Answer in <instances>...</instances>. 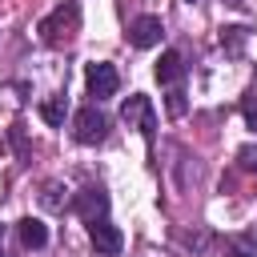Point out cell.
<instances>
[{"mask_svg": "<svg viewBox=\"0 0 257 257\" xmlns=\"http://www.w3.org/2000/svg\"><path fill=\"white\" fill-rule=\"evenodd\" d=\"M120 116H124V124H128V128H141V137H145V141H153V137H157V108H153V100H149L145 92H133V96L120 104Z\"/></svg>", "mask_w": 257, "mask_h": 257, "instance_id": "2", "label": "cell"}, {"mask_svg": "<svg viewBox=\"0 0 257 257\" xmlns=\"http://www.w3.org/2000/svg\"><path fill=\"white\" fill-rule=\"evenodd\" d=\"M72 209H76V217H84V221H104V217H108V193H104L100 185H88V189H80V193L72 197Z\"/></svg>", "mask_w": 257, "mask_h": 257, "instance_id": "6", "label": "cell"}, {"mask_svg": "<svg viewBox=\"0 0 257 257\" xmlns=\"http://www.w3.org/2000/svg\"><path fill=\"white\" fill-rule=\"evenodd\" d=\"M64 112H68V100H64V96H48V100L40 104V116H44L48 124H64Z\"/></svg>", "mask_w": 257, "mask_h": 257, "instance_id": "11", "label": "cell"}, {"mask_svg": "<svg viewBox=\"0 0 257 257\" xmlns=\"http://www.w3.org/2000/svg\"><path fill=\"white\" fill-rule=\"evenodd\" d=\"M237 161H241L245 173H257V145H241L237 149Z\"/></svg>", "mask_w": 257, "mask_h": 257, "instance_id": "13", "label": "cell"}, {"mask_svg": "<svg viewBox=\"0 0 257 257\" xmlns=\"http://www.w3.org/2000/svg\"><path fill=\"white\" fill-rule=\"evenodd\" d=\"M185 108H189L185 92H181V88H173V92H169V116H185Z\"/></svg>", "mask_w": 257, "mask_h": 257, "instance_id": "15", "label": "cell"}, {"mask_svg": "<svg viewBox=\"0 0 257 257\" xmlns=\"http://www.w3.org/2000/svg\"><path fill=\"white\" fill-rule=\"evenodd\" d=\"M189 4H197V0H189Z\"/></svg>", "mask_w": 257, "mask_h": 257, "instance_id": "19", "label": "cell"}, {"mask_svg": "<svg viewBox=\"0 0 257 257\" xmlns=\"http://www.w3.org/2000/svg\"><path fill=\"white\" fill-rule=\"evenodd\" d=\"M229 257H257V253H249V249H233Z\"/></svg>", "mask_w": 257, "mask_h": 257, "instance_id": "16", "label": "cell"}, {"mask_svg": "<svg viewBox=\"0 0 257 257\" xmlns=\"http://www.w3.org/2000/svg\"><path fill=\"white\" fill-rule=\"evenodd\" d=\"M60 193H64V189H60L56 181H44V189H40V205L52 209V213H60V209H64V197H60Z\"/></svg>", "mask_w": 257, "mask_h": 257, "instance_id": "12", "label": "cell"}, {"mask_svg": "<svg viewBox=\"0 0 257 257\" xmlns=\"http://www.w3.org/2000/svg\"><path fill=\"white\" fill-rule=\"evenodd\" d=\"M84 80H88V96H92V100H108V96H116V88H120V76H116V68H112L108 60L88 64Z\"/></svg>", "mask_w": 257, "mask_h": 257, "instance_id": "4", "label": "cell"}, {"mask_svg": "<svg viewBox=\"0 0 257 257\" xmlns=\"http://www.w3.org/2000/svg\"><path fill=\"white\" fill-rule=\"evenodd\" d=\"M72 137L80 145H100L108 137V116L96 108V104H84L76 116H72Z\"/></svg>", "mask_w": 257, "mask_h": 257, "instance_id": "3", "label": "cell"}, {"mask_svg": "<svg viewBox=\"0 0 257 257\" xmlns=\"http://www.w3.org/2000/svg\"><path fill=\"white\" fill-rule=\"evenodd\" d=\"M245 40H249V28H241V24L221 28V48H225L229 56H241V52H245Z\"/></svg>", "mask_w": 257, "mask_h": 257, "instance_id": "10", "label": "cell"}, {"mask_svg": "<svg viewBox=\"0 0 257 257\" xmlns=\"http://www.w3.org/2000/svg\"><path fill=\"white\" fill-rule=\"evenodd\" d=\"M88 241H92V249L100 253V257H116L120 249H124V233L104 217V221H88Z\"/></svg>", "mask_w": 257, "mask_h": 257, "instance_id": "5", "label": "cell"}, {"mask_svg": "<svg viewBox=\"0 0 257 257\" xmlns=\"http://www.w3.org/2000/svg\"><path fill=\"white\" fill-rule=\"evenodd\" d=\"M181 76H185V60H181V52H161V60H157V80L161 84H181Z\"/></svg>", "mask_w": 257, "mask_h": 257, "instance_id": "9", "label": "cell"}, {"mask_svg": "<svg viewBox=\"0 0 257 257\" xmlns=\"http://www.w3.org/2000/svg\"><path fill=\"white\" fill-rule=\"evenodd\" d=\"M161 32H165L161 16H137L128 24V44L133 48H153V44H161Z\"/></svg>", "mask_w": 257, "mask_h": 257, "instance_id": "7", "label": "cell"}, {"mask_svg": "<svg viewBox=\"0 0 257 257\" xmlns=\"http://www.w3.org/2000/svg\"><path fill=\"white\" fill-rule=\"evenodd\" d=\"M76 28H80V8H76L72 0H64L60 8H52V12L36 24V32H40L44 44H64V40L76 36Z\"/></svg>", "mask_w": 257, "mask_h": 257, "instance_id": "1", "label": "cell"}, {"mask_svg": "<svg viewBox=\"0 0 257 257\" xmlns=\"http://www.w3.org/2000/svg\"><path fill=\"white\" fill-rule=\"evenodd\" d=\"M0 257H4V245H0Z\"/></svg>", "mask_w": 257, "mask_h": 257, "instance_id": "18", "label": "cell"}, {"mask_svg": "<svg viewBox=\"0 0 257 257\" xmlns=\"http://www.w3.org/2000/svg\"><path fill=\"white\" fill-rule=\"evenodd\" d=\"M241 112H245V124H249V128L257 133V88H253V92L245 96V104H241Z\"/></svg>", "mask_w": 257, "mask_h": 257, "instance_id": "14", "label": "cell"}, {"mask_svg": "<svg viewBox=\"0 0 257 257\" xmlns=\"http://www.w3.org/2000/svg\"><path fill=\"white\" fill-rule=\"evenodd\" d=\"M16 233H20V245H24V249H44V245H48V225H44L40 217H24V221L16 225Z\"/></svg>", "mask_w": 257, "mask_h": 257, "instance_id": "8", "label": "cell"}, {"mask_svg": "<svg viewBox=\"0 0 257 257\" xmlns=\"http://www.w3.org/2000/svg\"><path fill=\"white\" fill-rule=\"evenodd\" d=\"M225 4H241V0H225Z\"/></svg>", "mask_w": 257, "mask_h": 257, "instance_id": "17", "label": "cell"}]
</instances>
